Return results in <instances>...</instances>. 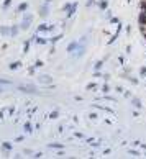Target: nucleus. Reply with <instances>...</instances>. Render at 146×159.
Returning <instances> with one entry per match:
<instances>
[{"instance_id":"1","label":"nucleus","mask_w":146,"mask_h":159,"mask_svg":"<svg viewBox=\"0 0 146 159\" xmlns=\"http://www.w3.org/2000/svg\"><path fill=\"white\" fill-rule=\"evenodd\" d=\"M138 30L146 44V0H139L138 7Z\"/></svg>"}]
</instances>
